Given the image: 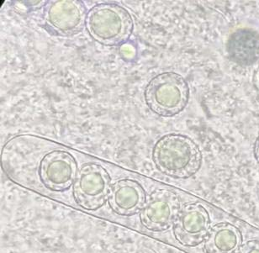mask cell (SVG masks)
<instances>
[{
    "label": "cell",
    "instance_id": "cell-1",
    "mask_svg": "<svg viewBox=\"0 0 259 253\" xmlns=\"http://www.w3.org/2000/svg\"><path fill=\"white\" fill-rule=\"evenodd\" d=\"M152 158L157 169L165 175L174 179H188L200 167L202 155L198 145L190 137L169 134L155 144Z\"/></svg>",
    "mask_w": 259,
    "mask_h": 253
},
{
    "label": "cell",
    "instance_id": "cell-2",
    "mask_svg": "<svg viewBox=\"0 0 259 253\" xmlns=\"http://www.w3.org/2000/svg\"><path fill=\"white\" fill-rule=\"evenodd\" d=\"M86 29L101 45L118 47L132 36L134 22L125 8L111 3L99 4L88 11Z\"/></svg>",
    "mask_w": 259,
    "mask_h": 253
},
{
    "label": "cell",
    "instance_id": "cell-3",
    "mask_svg": "<svg viewBox=\"0 0 259 253\" xmlns=\"http://www.w3.org/2000/svg\"><path fill=\"white\" fill-rule=\"evenodd\" d=\"M144 98L147 106L155 114L162 117L175 116L187 105L190 88L181 75L162 72L147 83Z\"/></svg>",
    "mask_w": 259,
    "mask_h": 253
},
{
    "label": "cell",
    "instance_id": "cell-4",
    "mask_svg": "<svg viewBox=\"0 0 259 253\" xmlns=\"http://www.w3.org/2000/svg\"><path fill=\"white\" fill-rule=\"evenodd\" d=\"M110 175L100 164L90 162L78 170L73 184V195L78 205L88 210H96L109 198Z\"/></svg>",
    "mask_w": 259,
    "mask_h": 253
},
{
    "label": "cell",
    "instance_id": "cell-5",
    "mask_svg": "<svg viewBox=\"0 0 259 253\" xmlns=\"http://www.w3.org/2000/svg\"><path fill=\"white\" fill-rule=\"evenodd\" d=\"M87 14L85 5L79 0L51 1L46 6L44 20L51 32L72 36L82 31Z\"/></svg>",
    "mask_w": 259,
    "mask_h": 253
},
{
    "label": "cell",
    "instance_id": "cell-6",
    "mask_svg": "<svg viewBox=\"0 0 259 253\" xmlns=\"http://www.w3.org/2000/svg\"><path fill=\"white\" fill-rule=\"evenodd\" d=\"M77 164L70 152L62 149L52 150L46 153L39 165L40 181L52 191L63 192L74 184Z\"/></svg>",
    "mask_w": 259,
    "mask_h": 253
},
{
    "label": "cell",
    "instance_id": "cell-7",
    "mask_svg": "<svg viewBox=\"0 0 259 253\" xmlns=\"http://www.w3.org/2000/svg\"><path fill=\"white\" fill-rule=\"evenodd\" d=\"M210 230L209 214L198 203H189L180 208L174 223L175 238L185 246H196L206 238Z\"/></svg>",
    "mask_w": 259,
    "mask_h": 253
},
{
    "label": "cell",
    "instance_id": "cell-8",
    "mask_svg": "<svg viewBox=\"0 0 259 253\" xmlns=\"http://www.w3.org/2000/svg\"><path fill=\"white\" fill-rule=\"evenodd\" d=\"M177 195L168 190L155 192L141 211L142 225L152 231H162L174 225L180 212Z\"/></svg>",
    "mask_w": 259,
    "mask_h": 253
},
{
    "label": "cell",
    "instance_id": "cell-9",
    "mask_svg": "<svg viewBox=\"0 0 259 253\" xmlns=\"http://www.w3.org/2000/svg\"><path fill=\"white\" fill-rule=\"evenodd\" d=\"M109 204L115 213L130 216L142 211L147 202L142 185L133 179L118 180L110 187Z\"/></svg>",
    "mask_w": 259,
    "mask_h": 253
},
{
    "label": "cell",
    "instance_id": "cell-10",
    "mask_svg": "<svg viewBox=\"0 0 259 253\" xmlns=\"http://www.w3.org/2000/svg\"><path fill=\"white\" fill-rule=\"evenodd\" d=\"M230 59L240 66L254 64L259 59V34L257 31L242 28L230 35L227 43Z\"/></svg>",
    "mask_w": 259,
    "mask_h": 253
},
{
    "label": "cell",
    "instance_id": "cell-11",
    "mask_svg": "<svg viewBox=\"0 0 259 253\" xmlns=\"http://www.w3.org/2000/svg\"><path fill=\"white\" fill-rule=\"evenodd\" d=\"M242 246L241 231L229 223H220L213 226L204 240L207 253H238Z\"/></svg>",
    "mask_w": 259,
    "mask_h": 253
},
{
    "label": "cell",
    "instance_id": "cell-12",
    "mask_svg": "<svg viewBox=\"0 0 259 253\" xmlns=\"http://www.w3.org/2000/svg\"><path fill=\"white\" fill-rule=\"evenodd\" d=\"M238 253H259V241H247V243L242 245Z\"/></svg>",
    "mask_w": 259,
    "mask_h": 253
},
{
    "label": "cell",
    "instance_id": "cell-13",
    "mask_svg": "<svg viewBox=\"0 0 259 253\" xmlns=\"http://www.w3.org/2000/svg\"><path fill=\"white\" fill-rule=\"evenodd\" d=\"M254 155L255 158L257 160V163L259 164V137H257V139L256 140V142H255Z\"/></svg>",
    "mask_w": 259,
    "mask_h": 253
},
{
    "label": "cell",
    "instance_id": "cell-14",
    "mask_svg": "<svg viewBox=\"0 0 259 253\" xmlns=\"http://www.w3.org/2000/svg\"><path fill=\"white\" fill-rule=\"evenodd\" d=\"M254 85L255 87L257 89V92L259 93V67L257 68V72L255 73Z\"/></svg>",
    "mask_w": 259,
    "mask_h": 253
}]
</instances>
